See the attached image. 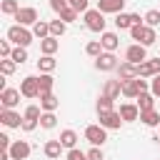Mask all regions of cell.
Masks as SVG:
<instances>
[{
  "label": "cell",
  "instance_id": "obj_1",
  "mask_svg": "<svg viewBox=\"0 0 160 160\" xmlns=\"http://www.w3.org/2000/svg\"><path fill=\"white\" fill-rule=\"evenodd\" d=\"M32 30H28V28H22V25H12V28H8V40L15 45V48H28L30 42H32Z\"/></svg>",
  "mask_w": 160,
  "mask_h": 160
},
{
  "label": "cell",
  "instance_id": "obj_2",
  "mask_svg": "<svg viewBox=\"0 0 160 160\" xmlns=\"http://www.w3.org/2000/svg\"><path fill=\"white\" fill-rule=\"evenodd\" d=\"M130 38L138 42V45H152L155 40H158V32H155V28H148V25H135V28H130Z\"/></svg>",
  "mask_w": 160,
  "mask_h": 160
},
{
  "label": "cell",
  "instance_id": "obj_3",
  "mask_svg": "<svg viewBox=\"0 0 160 160\" xmlns=\"http://www.w3.org/2000/svg\"><path fill=\"white\" fill-rule=\"evenodd\" d=\"M105 22H108V20H105V12H100L98 8H90V10L85 12V28H88V30L102 35V32H105Z\"/></svg>",
  "mask_w": 160,
  "mask_h": 160
},
{
  "label": "cell",
  "instance_id": "obj_4",
  "mask_svg": "<svg viewBox=\"0 0 160 160\" xmlns=\"http://www.w3.org/2000/svg\"><path fill=\"white\" fill-rule=\"evenodd\" d=\"M85 140L90 142V145H95V148H102V142L108 140V130L98 122V125H88L85 128Z\"/></svg>",
  "mask_w": 160,
  "mask_h": 160
},
{
  "label": "cell",
  "instance_id": "obj_5",
  "mask_svg": "<svg viewBox=\"0 0 160 160\" xmlns=\"http://www.w3.org/2000/svg\"><path fill=\"white\" fill-rule=\"evenodd\" d=\"M20 95H22V98H40V80H38V75L22 78V82H20Z\"/></svg>",
  "mask_w": 160,
  "mask_h": 160
},
{
  "label": "cell",
  "instance_id": "obj_6",
  "mask_svg": "<svg viewBox=\"0 0 160 160\" xmlns=\"http://www.w3.org/2000/svg\"><path fill=\"white\" fill-rule=\"evenodd\" d=\"M125 60H128V62H132V65H140V62H145V60H148V48H145V45H138V42H132V45L125 50Z\"/></svg>",
  "mask_w": 160,
  "mask_h": 160
},
{
  "label": "cell",
  "instance_id": "obj_7",
  "mask_svg": "<svg viewBox=\"0 0 160 160\" xmlns=\"http://www.w3.org/2000/svg\"><path fill=\"white\" fill-rule=\"evenodd\" d=\"M98 118H100V125H102L105 130H120V125L125 122V120L120 118V112H118V110H110V112H98Z\"/></svg>",
  "mask_w": 160,
  "mask_h": 160
},
{
  "label": "cell",
  "instance_id": "obj_8",
  "mask_svg": "<svg viewBox=\"0 0 160 160\" xmlns=\"http://www.w3.org/2000/svg\"><path fill=\"white\" fill-rule=\"evenodd\" d=\"M155 75H160V58H152V60H145V62H140L138 65V78H155Z\"/></svg>",
  "mask_w": 160,
  "mask_h": 160
},
{
  "label": "cell",
  "instance_id": "obj_9",
  "mask_svg": "<svg viewBox=\"0 0 160 160\" xmlns=\"http://www.w3.org/2000/svg\"><path fill=\"white\" fill-rule=\"evenodd\" d=\"M118 58H115V52H102L100 58H95V68L98 70H102V72H110V70H118Z\"/></svg>",
  "mask_w": 160,
  "mask_h": 160
},
{
  "label": "cell",
  "instance_id": "obj_10",
  "mask_svg": "<svg viewBox=\"0 0 160 160\" xmlns=\"http://www.w3.org/2000/svg\"><path fill=\"white\" fill-rule=\"evenodd\" d=\"M30 142L28 140H12V145H10V158L12 160H25V158H30Z\"/></svg>",
  "mask_w": 160,
  "mask_h": 160
},
{
  "label": "cell",
  "instance_id": "obj_11",
  "mask_svg": "<svg viewBox=\"0 0 160 160\" xmlns=\"http://www.w3.org/2000/svg\"><path fill=\"white\" fill-rule=\"evenodd\" d=\"M15 20H18V25L28 28V25H35L40 18H38V10H35V8H20L18 15H15Z\"/></svg>",
  "mask_w": 160,
  "mask_h": 160
},
{
  "label": "cell",
  "instance_id": "obj_12",
  "mask_svg": "<svg viewBox=\"0 0 160 160\" xmlns=\"http://www.w3.org/2000/svg\"><path fill=\"white\" fill-rule=\"evenodd\" d=\"M0 102H2L5 110H15V105L20 102V90H15V88H5V90L0 92Z\"/></svg>",
  "mask_w": 160,
  "mask_h": 160
},
{
  "label": "cell",
  "instance_id": "obj_13",
  "mask_svg": "<svg viewBox=\"0 0 160 160\" xmlns=\"http://www.w3.org/2000/svg\"><path fill=\"white\" fill-rule=\"evenodd\" d=\"M118 112H120V118H122L125 122H135V120H140V108H138V102H122Z\"/></svg>",
  "mask_w": 160,
  "mask_h": 160
},
{
  "label": "cell",
  "instance_id": "obj_14",
  "mask_svg": "<svg viewBox=\"0 0 160 160\" xmlns=\"http://www.w3.org/2000/svg\"><path fill=\"white\" fill-rule=\"evenodd\" d=\"M122 8H125V0H98V10L100 12H105V15H120L122 12Z\"/></svg>",
  "mask_w": 160,
  "mask_h": 160
},
{
  "label": "cell",
  "instance_id": "obj_15",
  "mask_svg": "<svg viewBox=\"0 0 160 160\" xmlns=\"http://www.w3.org/2000/svg\"><path fill=\"white\" fill-rule=\"evenodd\" d=\"M0 122L5 125V128H22V118H20V112H15V110H0Z\"/></svg>",
  "mask_w": 160,
  "mask_h": 160
},
{
  "label": "cell",
  "instance_id": "obj_16",
  "mask_svg": "<svg viewBox=\"0 0 160 160\" xmlns=\"http://www.w3.org/2000/svg\"><path fill=\"white\" fill-rule=\"evenodd\" d=\"M135 78H138V65H132V62H128V60L118 65V80L125 82V80H135Z\"/></svg>",
  "mask_w": 160,
  "mask_h": 160
},
{
  "label": "cell",
  "instance_id": "obj_17",
  "mask_svg": "<svg viewBox=\"0 0 160 160\" xmlns=\"http://www.w3.org/2000/svg\"><path fill=\"white\" fill-rule=\"evenodd\" d=\"M100 42H102V50L105 52H115L118 50V45H120V38H118V32H102L100 35Z\"/></svg>",
  "mask_w": 160,
  "mask_h": 160
},
{
  "label": "cell",
  "instance_id": "obj_18",
  "mask_svg": "<svg viewBox=\"0 0 160 160\" xmlns=\"http://www.w3.org/2000/svg\"><path fill=\"white\" fill-rule=\"evenodd\" d=\"M58 105H60V100H58L55 92H45V95H40V108H42V112H55Z\"/></svg>",
  "mask_w": 160,
  "mask_h": 160
},
{
  "label": "cell",
  "instance_id": "obj_19",
  "mask_svg": "<svg viewBox=\"0 0 160 160\" xmlns=\"http://www.w3.org/2000/svg\"><path fill=\"white\" fill-rule=\"evenodd\" d=\"M62 142L60 140H48L45 142V148H42V152H45V158H50V160H58L60 155H62Z\"/></svg>",
  "mask_w": 160,
  "mask_h": 160
},
{
  "label": "cell",
  "instance_id": "obj_20",
  "mask_svg": "<svg viewBox=\"0 0 160 160\" xmlns=\"http://www.w3.org/2000/svg\"><path fill=\"white\" fill-rule=\"evenodd\" d=\"M120 92H122V80H108L102 88V95H108L110 100H118Z\"/></svg>",
  "mask_w": 160,
  "mask_h": 160
},
{
  "label": "cell",
  "instance_id": "obj_21",
  "mask_svg": "<svg viewBox=\"0 0 160 160\" xmlns=\"http://www.w3.org/2000/svg\"><path fill=\"white\" fill-rule=\"evenodd\" d=\"M58 48H60V38H45V40H40V50H42V55H55L58 52Z\"/></svg>",
  "mask_w": 160,
  "mask_h": 160
},
{
  "label": "cell",
  "instance_id": "obj_22",
  "mask_svg": "<svg viewBox=\"0 0 160 160\" xmlns=\"http://www.w3.org/2000/svg\"><path fill=\"white\" fill-rule=\"evenodd\" d=\"M138 108H140V112L155 110V95H152V92H140V95H138Z\"/></svg>",
  "mask_w": 160,
  "mask_h": 160
},
{
  "label": "cell",
  "instance_id": "obj_23",
  "mask_svg": "<svg viewBox=\"0 0 160 160\" xmlns=\"http://www.w3.org/2000/svg\"><path fill=\"white\" fill-rule=\"evenodd\" d=\"M58 140L62 142V148H65V150H72V148L78 145V132H75V130H62Z\"/></svg>",
  "mask_w": 160,
  "mask_h": 160
},
{
  "label": "cell",
  "instance_id": "obj_24",
  "mask_svg": "<svg viewBox=\"0 0 160 160\" xmlns=\"http://www.w3.org/2000/svg\"><path fill=\"white\" fill-rule=\"evenodd\" d=\"M38 80H40V95L52 92V88H55V78H52L50 72H40V75H38Z\"/></svg>",
  "mask_w": 160,
  "mask_h": 160
},
{
  "label": "cell",
  "instance_id": "obj_25",
  "mask_svg": "<svg viewBox=\"0 0 160 160\" xmlns=\"http://www.w3.org/2000/svg\"><path fill=\"white\" fill-rule=\"evenodd\" d=\"M55 68H58V60H55L52 55H42V58L38 60V70H40V72H52Z\"/></svg>",
  "mask_w": 160,
  "mask_h": 160
},
{
  "label": "cell",
  "instance_id": "obj_26",
  "mask_svg": "<svg viewBox=\"0 0 160 160\" xmlns=\"http://www.w3.org/2000/svg\"><path fill=\"white\" fill-rule=\"evenodd\" d=\"M32 35H35V38H40V40L50 38V22H45V20H38V22L32 25Z\"/></svg>",
  "mask_w": 160,
  "mask_h": 160
},
{
  "label": "cell",
  "instance_id": "obj_27",
  "mask_svg": "<svg viewBox=\"0 0 160 160\" xmlns=\"http://www.w3.org/2000/svg\"><path fill=\"white\" fill-rule=\"evenodd\" d=\"M140 120L148 128H155V125H160V112L158 110H145V112H140Z\"/></svg>",
  "mask_w": 160,
  "mask_h": 160
},
{
  "label": "cell",
  "instance_id": "obj_28",
  "mask_svg": "<svg viewBox=\"0 0 160 160\" xmlns=\"http://www.w3.org/2000/svg\"><path fill=\"white\" fill-rule=\"evenodd\" d=\"M115 28H118V30H130V28H132L130 12H120V15H115Z\"/></svg>",
  "mask_w": 160,
  "mask_h": 160
},
{
  "label": "cell",
  "instance_id": "obj_29",
  "mask_svg": "<svg viewBox=\"0 0 160 160\" xmlns=\"http://www.w3.org/2000/svg\"><path fill=\"white\" fill-rule=\"evenodd\" d=\"M65 30H68V25H65L60 18H58V20H50V35H52V38H62Z\"/></svg>",
  "mask_w": 160,
  "mask_h": 160
},
{
  "label": "cell",
  "instance_id": "obj_30",
  "mask_svg": "<svg viewBox=\"0 0 160 160\" xmlns=\"http://www.w3.org/2000/svg\"><path fill=\"white\" fill-rule=\"evenodd\" d=\"M85 52H88L90 58H100L105 50H102V42H100V40H90V42L85 45Z\"/></svg>",
  "mask_w": 160,
  "mask_h": 160
},
{
  "label": "cell",
  "instance_id": "obj_31",
  "mask_svg": "<svg viewBox=\"0 0 160 160\" xmlns=\"http://www.w3.org/2000/svg\"><path fill=\"white\" fill-rule=\"evenodd\" d=\"M22 118H28V120H38V122H40V118H42V108H40V105H28L25 112H22Z\"/></svg>",
  "mask_w": 160,
  "mask_h": 160
},
{
  "label": "cell",
  "instance_id": "obj_32",
  "mask_svg": "<svg viewBox=\"0 0 160 160\" xmlns=\"http://www.w3.org/2000/svg\"><path fill=\"white\" fill-rule=\"evenodd\" d=\"M0 10H2V15H18V10H20V5H18V0H2V5H0Z\"/></svg>",
  "mask_w": 160,
  "mask_h": 160
},
{
  "label": "cell",
  "instance_id": "obj_33",
  "mask_svg": "<svg viewBox=\"0 0 160 160\" xmlns=\"http://www.w3.org/2000/svg\"><path fill=\"white\" fill-rule=\"evenodd\" d=\"M112 102H115V100H110L108 95H100L95 108H98V112H110V110H115V108H112Z\"/></svg>",
  "mask_w": 160,
  "mask_h": 160
},
{
  "label": "cell",
  "instance_id": "obj_34",
  "mask_svg": "<svg viewBox=\"0 0 160 160\" xmlns=\"http://www.w3.org/2000/svg\"><path fill=\"white\" fill-rule=\"evenodd\" d=\"M58 125V118H55V112H42V118H40V128H45V130H52Z\"/></svg>",
  "mask_w": 160,
  "mask_h": 160
},
{
  "label": "cell",
  "instance_id": "obj_35",
  "mask_svg": "<svg viewBox=\"0 0 160 160\" xmlns=\"http://www.w3.org/2000/svg\"><path fill=\"white\" fill-rule=\"evenodd\" d=\"M142 18H145V25L148 28H158L160 25V10H148Z\"/></svg>",
  "mask_w": 160,
  "mask_h": 160
},
{
  "label": "cell",
  "instance_id": "obj_36",
  "mask_svg": "<svg viewBox=\"0 0 160 160\" xmlns=\"http://www.w3.org/2000/svg\"><path fill=\"white\" fill-rule=\"evenodd\" d=\"M58 15H60V20H62V22L68 25V22H75L80 12H78V10H72V8H65V10H60Z\"/></svg>",
  "mask_w": 160,
  "mask_h": 160
},
{
  "label": "cell",
  "instance_id": "obj_37",
  "mask_svg": "<svg viewBox=\"0 0 160 160\" xmlns=\"http://www.w3.org/2000/svg\"><path fill=\"white\" fill-rule=\"evenodd\" d=\"M15 65H18L15 60H10V58H2V60H0V72L8 78V75H12V72H15Z\"/></svg>",
  "mask_w": 160,
  "mask_h": 160
},
{
  "label": "cell",
  "instance_id": "obj_38",
  "mask_svg": "<svg viewBox=\"0 0 160 160\" xmlns=\"http://www.w3.org/2000/svg\"><path fill=\"white\" fill-rule=\"evenodd\" d=\"M68 8H72L78 12H88L90 10V0H68Z\"/></svg>",
  "mask_w": 160,
  "mask_h": 160
},
{
  "label": "cell",
  "instance_id": "obj_39",
  "mask_svg": "<svg viewBox=\"0 0 160 160\" xmlns=\"http://www.w3.org/2000/svg\"><path fill=\"white\" fill-rule=\"evenodd\" d=\"M10 60H15L18 65H22V62L28 60V50H25V48H15L12 55H10Z\"/></svg>",
  "mask_w": 160,
  "mask_h": 160
},
{
  "label": "cell",
  "instance_id": "obj_40",
  "mask_svg": "<svg viewBox=\"0 0 160 160\" xmlns=\"http://www.w3.org/2000/svg\"><path fill=\"white\" fill-rule=\"evenodd\" d=\"M68 160H90L88 158V152H82V150H78V148H72V150H68V155H65Z\"/></svg>",
  "mask_w": 160,
  "mask_h": 160
},
{
  "label": "cell",
  "instance_id": "obj_41",
  "mask_svg": "<svg viewBox=\"0 0 160 160\" xmlns=\"http://www.w3.org/2000/svg\"><path fill=\"white\" fill-rule=\"evenodd\" d=\"M12 50H15V48L10 45V40H0V55H2V58H10Z\"/></svg>",
  "mask_w": 160,
  "mask_h": 160
},
{
  "label": "cell",
  "instance_id": "obj_42",
  "mask_svg": "<svg viewBox=\"0 0 160 160\" xmlns=\"http://www.w3.org/2000/svg\"><path fill=\"white\" fill-rule=\"evenodd\" d=\"M88 158H90V160H105V155H102V148H95V145H92V148L88 150Z\"/></svg>",
  "mask_w": 160,
  "mask_h": 160
},
{
  "label": "cell",
  "instance_id": "obj_43",
  "mask_svg": "<svg viewBox=\"0 0 160 160\" xmlns=\"http://www.w3.org/2000/svg\"><path fill=\"white\" fill-rule=\"evenodd\" d=\"M150 92H152L155 98H160V75H155V78L150 80Z\"/></svg>",
  "mask_w": 160,
  "mask_h": 160
},
{
  "label": "cell",
  "instance_id": "obj_44",
  "mask_svg": "<svg viewBox=\"0 0 160 160\" xmlns=\"http://www.w3.org/2000/svg\"><path fill=\"white\" fill-rule=\"evenodd\" d=\"M38 125H40L38 120H28V118H22V130H25V132H32Z\"/></svg>",
  "mask_w": 160,
  "mask_h": 160
},
{
  "label": "cell",
  "instance_id": "obj_45",
  "mask_svg": "<svg viewBox=\"0 0 160 160\" xmlns=\"http://www.w3.org/2000/svg\"><path fill=\"white\" fill-rule=\"evenodd\" d=\"M50 8H52L55 12H60V10L68 8V0H50Z\"/></svg>",
  "mask_w": 160,
  "mask_h": 160
},
{
  "label": "cell",
  "instance_id": "obj_46",
  "mask_svg": "<svg viewBox=\"0 0 160 160\" xmlns=\"http://www.w3.org/2000/svg\"><path fill=\"white\" fill-rule=\"evenodd\" d=\"M10 145H12V140H10L5 132H0V148H2V150H10Z\"/></svg>",
  "mask_w": 160,
  "mask_h": 160
},
{
  "label": "cell",
  "instance_id": "obj_47",
  "mask_svg": "<svg viewBox=\"0 0 160 160\" xmlns=\"http://www.w3.org/2000/svg\"><path fill=\"white\" fill-rule=\"evenodd\" d=\"M152 140H155V142H158V145H160V132H158V135H155V138H152Z\"/></svg>",
  "mask_w": 160,
  "mask_h": 160
}]
</instances>
